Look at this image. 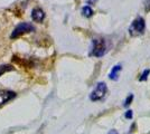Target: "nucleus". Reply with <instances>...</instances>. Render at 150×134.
Segmentation results:
<instances>
[{
  "label": "nucleus",
  "mask_w": 150,
  "mask_h": 134,
  "mask_svg": "<svg viewBox=\"0 0 150 134\" xmlns=\"http://www.w3.org/2000/svg\"><path fill=\"white\" fill-rule=\"evenodd\" d=\"M106 45L105 41L103 39H93L92 40V48H91V53L90 55L94 56V57H102L104 56L106 53Z\"/></svg>",
  "instance_id": "2"
},
{
  "label": "nucleus",
  "mask_w": 150,
  "mask_h": 134,
  "mask_svg": "<svg viewBox=\"0 0 150 134\" xmlns=\"http://www.w3.org/2000/svg\"><path fill=\"white\" fill-rule=\"evenodd\" d=\"M108 134H118V132H117L115 130H111V131H110V132H109Z\"/></svg>",
  "instance_id": "13"
},
{
  "label": "nucleus",
  "mask_w": 150,
  "mask_h": 134,
  "mask_svg": "<svg viewBox=\"0 0 150 134\" xmlns=\"http://www.w3.org/2000/svg\"><path fill=\"white\" fill-rule=\"evenodd\" d=\"M82 13H83V16L84 17H86V18H90V17H92L93 16V9L91 8L90 6H85L83 9H82Z\"/></svg>",
  "instance_id": "8"
},
{
  "label": "nucleus",
  "mask_w": 150,
  "mask_h": 134,
  "mask_svg": "<svg viewBox=\"0 0 150 134\" xmlns=\"http://www.w3.org/2000/svg\"><path fill=\"white\" fill-rule=\"evenodd\" d=\"M31 18L36 22H43V20L45 19V13L40 8H35L31 13Z\"/></svg>",
  "instance_id": "6"
},
{
  "label": "nucleus",
  "mask_w": 150,
  "mask_h": 134,
  "mask_svg": "<svg viewBox=\"0 0 150 134\" xmlns=\"http://www.w3.org/2000/svg\"><path fill=\"white\" fill-rule=\"evenodd\" d=\"M95 1H96V0H88V2H90V4H91V2H93V4H94Z\"/></svg>",
  "instance_id": "14"
},
{
  "label": "nucleus",
  "mask_w": 150,
  "mask_h": 134,
  "mask_svg": "<svg viewBox=\"0 0 150 134\" xmlns=\"http://www.w3.org/2000/svg\"><path fill=\"white\" fill-rule=\"evenodd\" d=\"M121 69H122V66H121V65H115L112 69H111V72H110L109 78L112 79V81H118V79H119Z\"/></svg>",
  "instance_id": "7"
},
{
  "label": "nucleus",
  "mask_w": 150,
  "mask_h": 134,
  "mask_svg": "<svg viewBox=\"0 0 150 134\" xmlns=\"http://www.w3.org/2000/svg\"><path fill=\"white\" fill-rule=\"evenodd\" d=\"M132 100H133V95L132 94H130V95L127 97V100H125V107H128L130 104H131V102H132Z\"/></svg>",
  "instance_id": "11"
},
{
  "label": "nucleus",
  "mask_w": 150,
  "mask_h": 134,
  "mask_svg": "<svg viewBox=\"0 0 150 134\" xmlns=\"http://www.w3.org/2000/svg\"><path fill=\"white\" fill-rule=\"evenodd\" d=\"M34 26L29 24V22H21V24H19L15 29H13V34H11V38L15 39V38H18L20 37L21 35H25L27 32H34Z\"/></svg>",
  "instance_id": "4"
},
{
  "label": "nucleus",
  "mask_w": 150,
  "mask_h": 134,
  "mask_svg": "<svg viewBox=\"0 0 150 134\" xmlns=\"http://www.w3.org/2000/svg\"><path fill=\"white\" fill-rule=\"evenodd\" d=\"M146 29V22L142 17H138L132 21V24L129 27V34L132 37H138L141 36Z\"/></svg>",
  "instance_id": "1"
},
{
  "label": "nucleus",
  "mask_w": 150,
  "mask_h": 134,
  "mask_svg": "<svg viewBox=\"0 0 150 134\" xmlns=\"http://www.w3.org/2000/svg\"><path fill=\"white\" fill-rule=\"evenodd\" d=\"M15 97H16V93L13 91H7V89L0 91V107L7 103H9Z\"/></svg>",
  "instance_id": "5"
},
{
  "label": "nucleus",
  "mask_w": 150,
  "mask_h": 134,
  "mask_svg": "<svg viewBox=\"0 0 150 134\" xmlns=\"http://www.w3.org/2000/svg\"><path fill=\"white\" fill-rule=\"evenodd\" d=\"M125 119H129V120H131V119H132V111H131V109L127 111V112H125Z\"/></svg>",
  "instance_id": "12"
},
{
  "label": "nucleus",
  "mask_w": 150,
  "mask_h": 134,
  "mask_svg": "<svg viewBox=\"0 0 150 134\" xmlns=\"http://www.w3.org/2000/svg\"><path fill=\"white\" fill-rule=\"evenodd\" d=\"M150 74V69H144V73L141 74V77L139 78V81L140 82H144V81H147V78H148V75Z\"/></svg>",
  "instance_id": "10"
},
{
  "label": "nucleus",
  "mask_w": 150,
  "mask_h": 134,
  "mask_svg": "<svg viewBox=\"0 0 150 134\" xmlns=\"http://www.w3.org/2000/svg\"><path fill=\"white\" fill-rule=\"evenodd\" d=\"M106 92H108V86H106V84L104 83V82H100V83L96 84L95 88H94L93 92L91 93L90 100L93 101V102L100 101V100H102V98L106 95Z\"/></svg>",
  "instance_id": "3"
},
{
  "label": "nucleus",
  "mask_w": 150,
  "mask_h": 134,
  "mask_svg": "<svg viewBox=\"0 0 150 134\" xmlns=\"http://www.w3.org/2000/svg\"><path fill=\"white\" fill-rule=\"evenodd\" d=\"M13 67L10 66V65H1V66H0V76L4 75L7 72H10V70H13Z\"/></svg>",
  "instance_id": "9"
}]
</instances>
